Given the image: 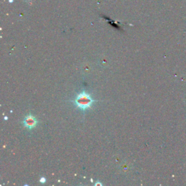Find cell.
I'll return each instance as SVG.
<instances>
[{"label":"cell","mask_w":186,"mask_h":186,"mask_svg":"<svg viewBox=\"0 0 186 186\" xmlns=\"http://www.w3.org/2000/svg\"><path fill=\"white\" fill-rule=\"evenodd\" d=\"M71 102L79 109L85 111V110L91 108L92 104L95 102V100L92 98L90 94H88L86 91H83L78 94L77 97Z\"/></svg>","instance_id":"6da1fadb"},{"label":"cell","mask_w":186,"mask_h":186,"mask_svg":"<svg viewBox=\"0 0 186 186\" xmlns=\"http://www.w3.org/2000/svg\"><path fill=\"white\" fill-rule=\"evenodd\" d=\"M23 125L26 128L28 129V130H31V129L36 127V125H38V121L34 116L29 114L25 117L24 121H23Z\"/></svg>","instance_id":"7a4b0ae2"},{"label":"cell","mask_w":186,"mask_h":186,"mask_svg":"<svg viewBox=\"0 0 186 186\" xmlns=\"http://www.w3.org/2000/svg\"><path fill=\"white\" fill-rule=\"evenodd\" d=\"M46 181H47V179H46L45 177H42L40 179V182L41 183H45Z\"/></svg>","instance_id":"3957f363"},{"label":"cell","mask_w":186,"mask_h":186,"mask_svg":"<svg viewBox=\"0 0 186 186\" xmlns=\"http://www.w3.org/2000/svg\"><path fill=\"white\" fill-rule=\"evenodd\" d=\"M102 185V184H101V183H100V182H97V183H96V184H95V185H96V186H97V185Z\"/></svg>","instance_id":"277c9868"}]
</instances>
